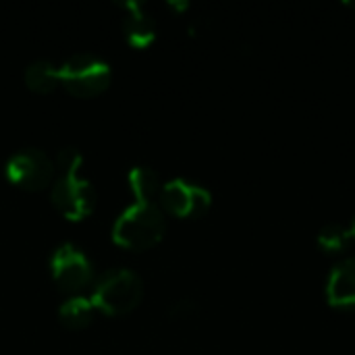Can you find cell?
<instances>
[{
  "label": "cell",
  "instance_id": "1",
  "mask_svg": "<svg viewBox=\"0 0 355 355\" xmlns=\"http://www.w3.org/2000/svg\"><path fill=\"white\" fill-rule=\"evenodd\" d=\"M166 233V218L158 204L135 202L121 212L112 227V239L129 250H148Z\"/></svg>",
  "mask_w": 355,
  "mask_h": 355
},
{
  "label": "cell",
  "instance_id": "2",
  "mask_svg": "<svg viewBox=\"0 0 355 355\" xmlns=\"http://www.w3.org/2000/svg\"><path fill=\"white\" fill-rule=\"evenodd\" d=\"M144 281L129 268H110L102 272L92 287V302L96 310L108 316L129 314L141 304Z\"/></svg>",
  "mask_w": 355,
  "mask_h": 355
},
{
  "label": "cell",
  "instance_id": "3",
  "mask_svg": "<svg viewBox=\"0 0 355 355\" xmlns=\"http://www.w3.org/2000/svg\"><path fill=\"white\" fill-rule=\"evenodd\" d=\"M58 69H60V85L77 98H92L102 94L112 77L108 62L87 52L73 54Z\"/></svg>",
  "mask_w": 355,
  "mask_h": 355
},
{
  "label": "cell",
  "instance_id": "4",
  "mask_svg": "<svg viewBox=\"0 0 355 355\" xmlns=\"http://www.w3.org/2000/svg\"><path fill=\"white\" fill-rule=\"evenodd\" d=\"M50 270L58 289L71 295H79L96 281V270L89 256L73 243H62L54 250L50 258Z\"/></svg>",
  "mask_w": 355,
  "mask_h": 355
},
{
  "label": "cell",
  "instance_id": "5",
  "mask_svg": "<svg viewBox=\"0 0 355 355\" xmlns=\"http://www.w3.org/2000/svg\"><path fill=\"white\" fill-rule=\"evenodd\" d=\"M54 160L40 148H21L4 164V177L27 191H37L50 185L54 177Z\"/></svg>",
  "mask_w": 355,
  "mask_h": 355
},
{
  "label": "cell",
  "instance_id": "6",
  "mask_svg": "<svg viewBox=\"0 0 355 355\" xmlns=\"http://www.w3.org/2000/svg\"><path fill=\"white\" fill-rule=\"evenodd\" d=\"M158 200L160 208L177 218H200L212 204L210 191L189 179H173L164 183Z\"/></svg>",
  "mask_w": 355,
  "mask_h": 355
},
{
  "label": "cell",
  "instance_id": "7",
  "mask_svg": "<svg viewBox=\"0 0 355 355\" xmlns=\"http://www.w3.org/2000/svg\"><path fill=\"white\" fill-rule=\"evenodd\" d=\"M50 200L64 218L81 220L92 214L96 206V191L87 179H81L79 175H64L52 183Z\"/></svg>",
  "mask_w": 355,
  "mask_h": 355
},
{
  "label": "cell",
  "instance_id": "8",
  "mask_svg": "<svg viewBox=\"0 0 355 355\" xmlns=\"http://www.w3.org/2000/svg\"><path fill=\"white\" fill-rule=\"evenodd\" d=\"M329 302L339 310H355V258L337 264L327 285Z\"/></svg>",
  "mask_w": 355,
  "mask_h": 355
},
{
  "label": "cell",
  "instance_id": "9",
  "mask_svg": "<svg viewBox=\"0 0 355 355\" xmlns=\"http://www.w3.org/2000/svg\"><path fill=\"white\" fill-rule=\"evenodd\" d=\"M123 31L131 46L146 48L154 42L156 35V23L152 15L137 2L125 4V17H123Z\"/></svg>",
  "mask_w": 355,
  "mask_h": 355
},
{
  "label": "cell",
  "instance_id": "10",
  "mask_svg": "<svg viewBox=\"0 0 355 355\" xmlns=\"http://www.w3.org/2000/svg\"><path fill=\"white\" fill-rule=\"evenodd\" d=\"M94 316H96V306L85 295H71L58 308V318H60L62 327H67L71 331L85 329L94 320Z\"/></svg>",
  "mask_w": 355,
  "mask_h": 355
},
{
  "label": "cell",
  "instance_id": "11",
  "mask_svg": "<svg viewBox=\"0 0 355 355\" xmlns=\"http://www.w3.org/2000/svg\"><path fill=\"white\" fill-rule=\"evenodd\" d=\"M25 83L31 92L48 94L60 85V69L50 60H33L25 69Z\"/></svg>",
  "mask_w": 355,
  "mask_h": 355
},
{
  "label": "cell",
  "instance_id": "12",
  "mask_svg": "<svg viewBox=\"0 0 355 355\" xmlns=\"http://www.w3.org/2000/svg\"><path fill=\"white\" fill-rule=\"evenodd\" d=\"M129 189L137 198V202H154L156 196H160L162 181L158 173L150 166H135L129 171Z\"/></svg>",
  "mask_w": 355,
  "mask_h": 355
},
{
  "label": "cell",
  "instance_id": "13",
  "mask_svg": "<svg viewBox=\"0 0 355 355\" xmlns=\"http://www.w3.org/2000/svg\"><path fill=\"white\" fill-rule=\"evenodd\" d=\"M352 229L339 225V223H331L327 227L320 229L318 233V245L322 252L327 254H341L349 248V241H352Z\"/></svg>",
  "mask_w": 355,
  "mask_h": 355
},
{
  "label": "cell",
  "instance_id": "14",
  "mask_svg": "<svg viewBox=\"0 0 355 355\" xmlns=\"http://www.w3.org/2000/svg\"><path fill=\"white\" fill-rule=\"evenodd\" d=\"M81 162H83V156L73 146L60 148L58 154L54 156V168L60 173V177H64V175H77V171L81 168Z\"/></svg>",
  "mask_w": 355,
  "mask_h": 355
},
{
  "label": "cell",
  "instance_id": "15",
  "mask_svg": "<svg viewBox=\"0 0 355 355\" xmlns=\"http://www.w3.org/2000/svg\"><path fill=\"white\" fill-rule=\"evenodd\" d=\"M198 310V306L191 300H179L171 306V318H187Z\"/></svg>",
  "mask_w": 355,
  "mask_h": 355
},
{
  "label": "cell",
  "instance_id": "16",
  "mask_svg": "<svg viewBox=\"0 0 355 355\" xmlns=\"http://www.w3.org/2000/svg\"><path fill=\"white\" fill-rule=\"evenodd\" d=\"M352 235H354V239H355V220H354V225H352Z\"/></svg>",
  "mask_w": 355,
  "mask_h": 355
}]
</instances>
